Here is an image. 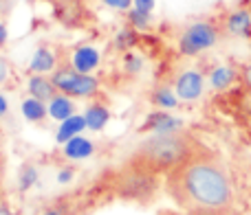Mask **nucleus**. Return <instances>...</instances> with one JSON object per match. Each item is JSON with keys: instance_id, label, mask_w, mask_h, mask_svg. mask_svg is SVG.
Segmentation results:
<instances>
[{"instance_id": "nucleus-1", "label": "nucleus", "mask_w": 251, "mask_h": 215, "mask_svg": "<svg viewBox=\"0 0 251 215\" xmlns=\"http://www.w3.org/2000/svg\"><path fill=\"white\" fill-rule=\"evenodd\" d=\"M165 189L187 215H229L234 207L231 178L207 147L165 173Z\"/></svg>"}, {"instance_id": "nucleus-2", "label": "nucleus", "mask_w": 251, "mask_h": 215, "mask_svg": "<svg viewBox=\"0 0 251 215\" xmlns=\"http://www.w3.org/2000/svg\"><path fill=\"white\" fill-rule=\"evenodd\" d=\"M201 150H205V145H201L192 134L183 129L168 134H152L150 138L134 147L124 167L148 173V176H161V173H170L172 169H176Z\"/></svg>"}, {"instance_id": "nucleus-3", "label": "nucleus", "mask_w": 251, "mask_h": 215, "mask_svg": "<svg viewBox=\"0 0 251 215\" xmlns=\"http://www.w3.org/2000/svg\"><path fill=\"white\" fill-rule=\"evenodd\" d=\"M51 79L57 86V90L69 97L91 99V97H95L97 90H100V82H97L93 75L79 73V70H75V68H57L55 73L51 75Z\"/></svg>"}, {"instance_id": "nucleus-4", "label": "nucleus", "mask_w": 251, "mask_h": 215, "mask_svg": "<svg viewBox=\"0 0 251 215\" xmlns=\"http://www.w3.org/2000/svg\"><path fill=\"white\" fill-rule=\"evenodd\" d=\"M218 42V29L209 22H194L190 24L178 38V51L181 55L194 57L199 53L212 48Z\"/></svg>"}, {"instance_id": "nucleus-5", "label": "nucleus", "mask_w": 251, "mask_h": 215, "mask_svg": "<svg viewBox=\"0 0 251 215\" xmlns=\"http://www.w3.org/2000/svg\"><path fill=\"white\" fill-rule=\"evenodd\" d=\"M156 191V176L134 172V169L124 167L117 180V194L122 198L130 200H146Z\"/></svg>"}, {"instance_id": "nucleus-6", "label": "nucleus", "mask_w": 251, "mask_h": 215, "mask_svg": "<svg viewBox=\"0 0 251 215\" xmlns=\"http://www.w3.org/2000/svg\"><path fill=\"white\" fill-rule=\"evenodd\" d=\"M205 77L199 70H183L174 82V92L178 95L181 101H196L203 95Z\"/></svg>"}, {"instance_id": "nucleus-7", "label": "nucleus", "mask_w": 251, "mask_h": 215, "mask_svg": "<svg viewBox=\"0 0 251 215\" xmlns=\"http://www.w3.org/2000/svg\"><path fill=\"white\" fill-rule=\"evenodd\" d=\"M26 90H29L31 97L44 101V104H51V101L60 95V90H57V86L53 84V79L47 77V75H31L29 82H26Z\"/></svg>"}, {"instance_id": "nucleus-8", "label": "nucleus", "mask_w": 251, "mask_h": 215, "mask_svg": "<svg viewBox=\"0 0 251 215\" xmlns=\"http://www.w3.org/2000/svg\"><path fill=\"white\" fill-rule=\"evenodd\" d=\"M181 121L176 119V116L168 114V112H152L150 116H148L146 125L143 128L146 129H152L154 134H168V132H176V129H181Z\"/></svg>"}, {"instance_id": "nucleus-9", "label": "nucleus", "mask_w": 251, "mask_h": 215, "mask_svg": "<svg viewBox=\"0 0 251 215\" xmlns=\"http://www.w3.org/2000/svg\"><path fill=\"white\" fill-rule=\"evenodd\" d=\"M97 66H100V53H97L95 48H93V46L75 48V53H73V68L75 70L91 75Z\"/></svg>"}, {"instance_id": "nucleus-10", "label": "nucleus", "mask_w": 251, "mask_h": 215, "mask_svg": "<svg viewBox=\"0 0 251 215\" xmlns=\"http://www.w3.org/2000/svg\"><path fill=\"white\" fill-rule=\"evenodd\" d=\"M84 129H86V119L79 116V114H73V116H69L66 121L60 123V129H57V134H55V141L64 145V143H69L71 138L79 136Z\"/></svg>"}, {"instance_id": "nucleus-11", "label": "nucleus", "mask_w": 251, "mask_h": 215, "mask_svg": "<svg viewBox=\"0 0 251 215\" xmlns=\"http://www.w3.org/2000/svg\"><path fill=\"white\" fill-rule=\"evenodd\" d=\"M55 68V55H53L51 48L47 46H40L38 51L33 53V57H31V64H29V73L33 75H44L49 73V70Z\"/></svg>"}, {"instance_id": "nucleus-12", "label": "nucleus", "mask_w": 251, "mask_h": 215, "mask_svg": "<svg viewBox=\"0 0 251 215\" xmlns=\"http://www.w3.org/2000/svg\"><path fill=\"white\" fill-rule=\"evenodd\" d=\"M84 119H86V128L93 129V132H100V129L106 128L110 119V110L101 104H91L84 112Z\"/></svg>"}, {"instance_id": "nucleus-13", "label": "nucleus", "mask_w": 251, "mask_h": 215, "mask_svg": "<svg viewBox=\"0 0 251 215\" xmlns=\"http://www.w3.org/2000/svg\"><path fill=\"white\" fill-rule=\"evenodd\" d=\"M93 151H95V145L84 136H75V138H71L69 143H64V156L66 158H73V160L88 158Z\"/></svg>"}, {"instance_id": "nucleus-14", "label": "nucleus", "mask_w": 251, "mask_h": 215, "mask_svg": "<svg viewBox=\"0 0 251 215\" xmlns=\"http://www.w3.org/2000/svg\"><path fill=\"white\" fill-rule=\"evenodd\" d=\"M227 31L231 35H251V13L247 9H238L227 18Z\"/></svg>"}, {"instance_id": "nucleus-15", "label": "nucleus", "mask_w": 251, "mask_h": 215, "mask_svg": "<svg viewBox=\"0 0 251 215\" xmlns=\"http://www.w3.org/2000/svg\"><path fill=\"white\" fill-rule=\"evenodd\" d=\"M49 114H51L55 121H60V123H62V121H66L69 116L75 114V104L69 99V95H62V92H60V95H57L55 99L49 104Z\"/></svg>"}, {"instance_id": "nucleus-16", "label": "nucleus", "mask_w": 251, "mask_h": 215, "mask_svg": "<svg viewBox=\"0 0 251 215\" xmlns=\"http://www.w3.org/2000/svg\"><path fill=\"white\" fill-rule=\"evenodd\" d=\"M236 70L231 68V66H218V68L212 70V75H209V84H212L214 90H227V88L231 86V84L236 82Z\"/></svg>"}, {"instance_id": "nucleus-17", "label": "nucleus", "mask_w": 251, "mask_h": 215, "mask_svg": "<svg viewBox=\"0 0 251 215\" xmlns=\"http://www.w3.org/2000/svg\"><path fill=\"white\" fill-rule=\"evenodd\" d=\"M22 114H25V119L31 121V123H40V121H44V116L49 114V108L44 101L35 99V97H29V99L22 101Z\"/></svg>"}, {"instance_id": "nucleus-18", "label": "nucleus", "mask_w": 251, "mask_h": 215, "mask_svg": "<svg viewBox=\"0 0 251 215\" xmlns=\"http://www.w3.org/2000/svg\"><path fill=\"white\" fill-rule=\"evenodd\" d=\"M150 101L156 108H161V110H172V108L178 106V95H176V92H172V88L159 86V88H154V90H152Z\"/></svg>"}, {"instance_id": "nucleus-19", "label": "nucleus", "mask_w": 251, "mask_h": 215, "mask_svg": "<svg viewBox=\"0 0 251 215\" xmlns=\"http://www.w3.org/2000/svg\"><path fill=\"white\" fill-rule=\"evenodd\" d=\"M150 16L152 13H143V11H139V9L132 7L128 11V22L132 29H148V26H150Z\"/></svg>"}, {"instance_id": "nucleus-20", "label": "nucleus", "mask_w": 251, "mask_h": 215, "mask_svg": "<svg viewBox=\"0 0 251 215\" xmlns=\"http://www.w3.org/2000/svg\"><path fill=\"white\" fill-rule=\"evenodd\" d=\"M35 180H38V172H35L33 165H25V167L20 169V189L26 191L29 187L35 185Z\"/></svg>"}, {"instance_id": "nucleus-21", "label": "nucleus", "mask_w": 251, "mask_h": 215, "mask_svg": "<svg viewBox=\"0 0 251 215\" xmlns=\"http://www.w3.org/2000/svg\"><path fill=\"white\" fill-rule=\"evenodd\" d=\"M115 44H117V48H132L134 44H137V29H124L122 33L115 38Z\"/></svg>"}, {"instance_id": "nucleus-22", "label": "nucleus", "mask_w": 251, "mask_h": 215, "mask_svg": "<svg viewBox=\"0 0 251 215\" xmlns=\"http://www.w3.org/2000/svg\"><path fill=\"white\" fill-rule=\"evenodd\" d=\"M124 68L128 70L130 75H137L139 70L143 68V60L139 55H134V53H128V55H126V60H124Z\"/></svg>"}, {"instance_id": "nucleus-23", "label": "nucleus", "mask_w": 251, "mask_h": 215, "mask_svg": "<svg viewBox=\"0 0 251 215\" xmlns=\"http://www.w3.org/2000/svg\"><path fill=\"white\" fill-rule=\"evenodd\" d=\"M101 4L115 9V11H130L134 4V0H101Z\"/></svg>"}, {"instance_id": "nucleus-24", "label": "nucleus", "mask_w": 251, "mask_h": 215, "mask_svg": "<svg viewBox=\"0 0 251 215\" xmlns=\"http://www.w3.org/2000/svg\"><path fill=\"white\" fill-rule=\"evenodd\" d=\"M40 215H73V213H71V209L66 204H53V207L44 209Z\"/></svg>"}, {"instance_id": "nucleus-25", "label": "nucleus", "mask_w": 251, "mask_h": 215, "mask_svg": "<svg viewBox=\"0 0 251 215\" xmlns=\"http://www.w3.org/2000/svg\"><path fill=\"white\" fill-rule=\"evenodd\" d=\"M154 4H156V0H134L132 7L139 9V11H143V13H152Z\"/></svg>"}, {"instance_id": "nucleus-26", "label": "nucleus", "mask_w": 251, "mask_h": 215, "mask_svg": "<svg viewBox=\"0 0 251 215\" xmlns=\"http://www.w3.org/2000/svg\"><path fill=\"white\" fill-rule=\"evenodd\" d=\"M243 82H245V86H247L249 92H251V64L245 66V70H243Z\"/></svg>"}, {"instance_id": "nucleus-27", "label": "nucleus", "mask_w": 251, "mask_h": 215, "mask_svg": "<svg viewBox=\"0 0 251 215\" xmlns=\"http://www.w3.org/2000/svg\"><path fill=\"white\" fill-rule=\"evenodd\" d=\"M4 79H7V62L0 57V84H2Z\"/></svg>"}, {"instance_id": "nucleus-28", "label": "nucleus", "mask_w": 251, "mask_h": 215, "mask_svg": "<svg viewBox=\"0 0 251 215\" xmlns=\"http://www.w3.org/2000/svg\"><path fill=\"white\" fill-rule=\"evenodd\" d=\"M9 112V104H7V99H4L2 95H0V119H2L4 114Z\"/></svg>"}, {"instance_id": "nucleus-29", "label": "nucleus", "mask_w": 251, "mask_h": 215, "mask_svg": "<svg viewBox=\"0 0 251 215\" xmlns=\"http://www.w3.org/2000/svg\"><path fill=\"white\" fill-rule=\"evenodd\" d=\"M71 178H73V172H71V169H69V172H60V176H57V180H60V182H69Z\"/></svg>"}, {"instance_id": "nucleus-30", "label": "nucleus", "mask_w": 251, "mask_h": 215, "mask_svg": "<svg viewBox=\"0 0 251 215\" xmlns=\"http://www.w3.org/2000/svg\"><path fill=\"white\" fill-rule=\"evenodd\" d=\"M4 42H7V26L0 22V46H4Z\"/></svg>"}, {"instance_id": "nucleus-31", "label": "nucleus", "mask_w": 251, "mask_h": 215, "mask_svg": "<svg viewBox=\"0 0 251 215\" xmlns=\"http://www.w3.org/2000/svg\"><path fill=\"white\" fill-rule=\"evenodd\" d=\"M0 215H13L9 209H4V207H0Z\"/></svg>"}, {"instance_id": "nucleus-32", "label": "nucleus", "mask_w": 251, "mask_h": 215, "mask_svg": "<svg viewBox=\"0 0 251 215\" xmlns=\"http://www.w3.org/2000/svg\"><path fill=\"white\" fill-rule=\"evenodd\" d=\"M165 215H187V213H165Z\"/></svg>"}]
</instances>
